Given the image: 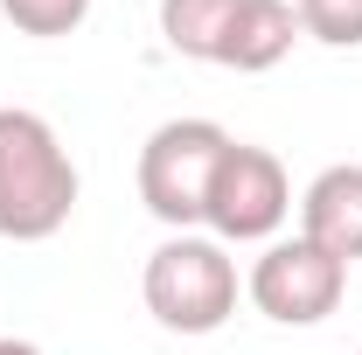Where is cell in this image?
<instances>
[{
  "label": "cell",
  "mask_w": 362,
  "mask_h": 355,
  "mask_svg": "<svg viewBox=\"0 0 362 355\" xmlns=\"http://www.w3.org/2000/svg\"><path fill=\"white\" fill-rule=\"evenodd\" d=\"M77 209V168L42 112L0 105V237L42 244Z\"/></svg>",
  "instance_id": "cell-1"
},
{
  "label": "cell",
  "mask_w": 362,
  "mask_h": 355,
  "mask_svg": "<svg viewBox=\"0 0 362 355\" xmlns=\"http://www.w3.org/2000/svg\"><path fill=\"white\" fill-rule=\"evenodd\" d=\"M146 313L175 334H216L237 313V265L216 237H168L146 258Z\"/></svg>",
  "instance_id": "cell-2"
},
{
  "label": "cell",
  "mask_w": 362,
  "mask_h": 355,
  "mask_svg": "<svg viewBox=\"0 0 362 355\" xmlns=\"http://www.w3.org/2000/svg\"><path fill=\"white\" fill-rule=\"evenodd\" d=\"M223 146H230V133L216 126V119H168L160 133L139 146V202L168 223L175 237L188 230V223H202L209 175H216Z\"/></svg>",
  "instance_id": "cell-3"
},
{
  "label": "cell",
  "mask_w": 362,
  "mask_h": 355,
  "mask_svg": "<svg viewBox=\"0 0 362 355\" xmlns=\"http://www.w3.org/2000/svg\"><path fill=\"white\" fill-rule=\"evenodd\" d=\"M286 209H293V188H286L279 153L230 139L223 161H216V175H209L202 223H209L223 244H258V237H272V230L286 223Z\"/></svg>",
  "instance_id": "cell-4"
},
{
  "label": "cell",
  "mask_w": 362,
  "mask_h": 355,
  "mask_svg": "<svg viewBox=\"0 0 362 355\" xmlns=\"http://www.w3.org/2000/svg\"><path fill=\"white\" fill-rule=\"evenodd\" d=\"M341 293H349V265L327 258L307 237L272 244L265 258L251 265V300L279 327H314V320H327V313L341 307Z\"/></svg>",
  "instance_id": "cell-5"
},
{
  "label": "cell",
  "mask_w": 362,
  "mask_h": 355,
  "mask_svg": "<svg viewBox=\"0 0 362 355\" xmlns=\"http://www.w3.org/2000/svg\"><path fill=\"white\" fill-rule=\"evenodd\" d=\"M300 223H307L300 237L320 244L327 258H341V265L362 258V168H356V161L314 175V188L300 195Z\"/></svg>",
  "instance_id": "cell-6"
},
{
  "label": "cell",
  "mask_w": 362,
  "mask_h": 355,
  "mask_svg": "<svg viewBox=\"0 0 362 355\" xmlns=\"http://www.w3.org/2000/svg\"><path fill=\"white\" fill-rule=\"evenodd\" d=\"M293 35H300L293 0H244V14H237V28L223 42V70H272L293 49Z\"/></svg>",
  "instance_id": "cell-7"
},
{
  "label": "cell",
  "mask_w": 362,
  "mask_h": 355,
  "mask_svg": "<svg viewBox=\"0 0 362 355\" xmlns=\"http://www.w3.org/2000/svg\"><path fill=\"white\" fill-rule=\"evenodd\" d=\"M244 0H160V35L175 56H195V63H223V42L237 28Z\"/></svg>",
  "instance_id": "cell-8"
},
{
  "label": "cell",
  "mask_w": 362,
  "mask_h": 355,
  "mask_svg": "<svg viewBox=\"0 0 362 355\" xmlns=\"http://www.w3.org/2000/svg\"><path fill=\"white\" fill-rule=\"evenodd\" d=\"M300 28L327 49H362V0H293Z\"/></svg>",
  "instance_id": "cell-9"
},
{
  "label": "cell",
  "mask_w": 362,
  "mask_h": 355,
  "mask_svg": "<svg viewBox=\"0 0 362 355\" xmlns=\"http://www.w3.org/2000/svg\"><path fill=\"white\" fill-rule=\"evenodd\" d=\"M0 14H7L21 35H35V42H56V35L84 28L90 0H0Z\"/></svg>",
  "instance_id": "cell-10"
},
{
  "label": "cell",
  "mask_w": 362,
  "mask_h": 355,
  "mask_svg": "<svg viewBox=\"0 0 362 355\" xmlns=\"http://www.w3.org/2000/svg\"><path fill=\"white\" fill-rule=\"evenodd\" d=\"M0 355H42L35 342H0Z\"/></svg>",
  "instance_id": "cell-11"
}]
</instances>
